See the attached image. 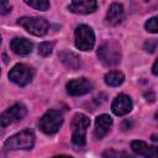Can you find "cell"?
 I'll use <instances>...</instances> for the list:
<instances>
[{
  "label": "cell",
  "instance_id": "10",
  "mask_svg": "<svg viewBox=\"0 0 158 158\" xmlns=\"http://www.w3.org/2000/svg\"><path fill=\"white\" fill-rule=\"evenodd\" d=\"M132 106L133 104H132L131 98L128 95L120 94L114 99L111 104V110L116 116H125L132 110Z\"/></svg>",
  "mask_w": 158,
  "mask_h": 158
},
{
  "label": "cell",
  "instance_id": "2",
  "mask_svg": "<svg viewBox=\"0 0 158 158\" xmlns=\"http://www.w3.org/2000/svg\"><path fill=\"white\" fill-rule=\"evenodd\" d=\"M90 125V118L84 114H75L72 120V142L75 146H84L86 138V128Z\"/></svg>",
  "mask_w": 158,
  "mask_h": 158
},
{
  "label": "cell",
  "instance_id": "19",
  "mask_svg": "<svg viewBox=\"0 0 158 158\" xmlns=\"http://www.w3.org/2000/svg\"><path fill=\"white\" fill-rule=\"evenodd\" d=\"M52 49H53V43L52 42H42L40 46H38V53L42 56V57H47L52 53Z\"/></svg>",
  "mask_w": 158,
  "mask_h": 158
},
{
  "label": "cell",
  "instance_id": "12",
  "mask_svg": "<svg viewBox=\"0 0 158 158\" xmlns=\"http://www.w3.org/2000/svg\"><path fill=\"white\" fill-rule=\"evenodd\" d=\"M131 148L135 153H137L138 156H143L144 158H158V152H157V147L154 146H149L148 143L136 139L131 142Z\"/></svg>",
  "mask_w": 158,
  "mask_h": 158
},
{
  "label": "cell",
  "instance_id": "11",
  "mask_svg": "<svg viewBox=\"0 0 158 158\" xmlns=\"http://www.w3.org/2000/svg\"><path fill=\"white\" fill-rule=\"evenodd\" d=\"M96 7H98V4L94 0H75L68 5L69 11L74 14H80V15L91 14L96 10Z\"/></svg>",
  "mask_w": 158,
  "mask_h": 158
},
{
  "label": "cell",
  "instance_id": "21",
  "mask_svg": "<svg viewBox=\"0 0 158 158\" xmlns=\"http://www.w3.org/2000/svg\"><path fill=\"white\" fill-rule=\"evenodd\" d=\"M143 48H144L146 52L153 53L156 51V48H157V40H148V41H146Z\"/></svg>",
  "mask_w": 158,
  "mask_h": 158
},
{
  "label": "cell",
  "instance_id": "26",
  "mask_svg": "<svg viewBox=\"0 0 158 158\" xmlns=\"http://www.w3.org/2000/svg\"><path fill=\"white\" fill-rule=\"evenodd\" d=\"M53 158H73V157H70V156H64V154H60V156H56V157H53Z\"/></svg>",
  "mask_w": 158,
  "mask_h": 158
},
{
  "label": "cell",
  "instance_id": "27",
  "mask_svg": "<svg viewBox=\"0 0 158 158\" xmlns=\"http://www.w3.org/2000/svg\"><path fill=\"white\" fill-rule=\"evenodd\" d=\"M122 158H133V157H131L128 154H122Z\"/></svg>",
  "mask_w": 158,
  "mask_h": 158
},
{
  "label": "cell",
  "instance_id": "6",
  "mask_svg": "<svg viewBox=\"0 0 158 158\" xmlns=\"http://www.w3.org/2000/svg\"><path fill=\"white\" fill-rule=\"evenodd\" d=\"M35 72L33 69L23 63H19L12 67V69L9 72V78L12 83H15L19 86H26L30 84L33 79Z\"/></svg>",
  "mask_w": 158,
  "mask_h": 158
},
{
  "label": "cell",
  "instance_id": "17",
  "mask_svg": "<svg viewBox=\"0 0 158 158\" xmlns=\"http://www.w3.org/2000/svg\"><path fill=\"white\" fill-rule=\"evenodd\" d=\"M104 80H105L106 85H109V86H118L123 83L125 75H123V73H121L118 70H112V72H109L105 74Z\"/></svg>",
  "mask_w": 158,
  "mask_h": 158
},
{
  "label": "cell",
  "instance_id": "13",
  "mask_svg": "<svg viewBox=\"0 0 158 158\" xmlns=\"http://www.w3.org/2000/svg\"><path fill=\"white\" fill-rule=\"evenodd\" d=\"M111 126H112V118L109 115H106V114L99 115L95 120V130H94L95 138L101 139L104 136H106V133L110 131Z\"/></svg>",
  "mask_w": 158,
  "mask_h": 158
},
{
  "label": "cell",
  "instance_id": "14",
  "mask_svg": "<svg viewBox=\"0 0 158 158\" xmlns=\"http://www.w3.org/2000/svg\"><path fill=\"white\" fill-rule=\"evenodd\" d=\"M32 42H30L28 40L23 38V37H15L11 40L10 42V48L12 49L14 53L19 54V56H27L32 52Z\"/></svg>",
  "mask_w": 158,
  "mask_h": 158
},
{
  "label": "cell",
  "instance_id": "25",
  "mask_svg": "<svg viewBox=\"0 0 158 158\" xmlns=\"http://www.w3.org/2000/svg\"><path fill=\"white\" fill-rule=\"evenodd\" d=\"M157 63H158V62L156 60V62L153 63V67H152V72H153L154 75H157Z\"/></svg>",
  "mask_w": 158,
  "mask_h": 158
},
{
  "label": "cell",
  "instance_id": "4",
  "mask_svg": "<svg viewBox=\"0 0 158 158\" xmlns=\"http://www.w3.org/2000/svg\"><path fill=\"white\" fill-rule=\"evenodd\" d=\"M17 23L23 27L27 32L35 36H43L47 33L49 28V23L43 17H33V16H23L17 20Z\"/></svg>",
  "mask_w": 158,
  "mask_h": 158
},
{
  "label": "cell",
  "instance_id": "16",
  "mask_svg": "<svg viewBox=\"0 0 158 158\" xmlns=\"http://www.w3.org/2000/svg\"><path fill=\"white\" fill-rule=\"evenodd\" d=\"M58 57L60 59V62L70 68V69H78L80 67V58L78 54H75L74 52H70V51H62L58 53Z\"/></svg>",
  "mask_w": 158,
  "mask_h": 158
},
{
  "label": "cell",
  "instance_id": "24",
  "mask_svg": "<svg viewBox=\"0 0 158 158\" xmlns=\"http://www.w3.org/2000/svg\"><path fill=\"white\" fill-rule=\"evenodd\" d=\"M144 98H146V100H147V101L153 102V101H154V99H156V95H154V93L149 91V93H146V94H144Z\"/></svg>",
  "mask_w": 158,
  "mask_h": 158
},
{
  "label": "cell",
  "instance_id": "18",
  "mask_svg": "<svg viewBox=\"0 0 158 158\" xmlns=\"http://www.w3.org/2000/svg\"><path fill=\"white\" fill-rule=\"evenodd\" d=\"M26 4L31 7H33L36 10H41V11H46L49 7V2L46 0H30V1H26Z\"/></svg>",
  "mask_w": 158,
  "mask_h": 158
},
{
  "label": "cell",
  "instance_id": "15",
  "mask_svg": "<svg viewBox=\"0 0 158 158\" xmlns=\"http://www.w3.org/2000/svg\"><path fill=\"white\" fill-rule=\"evenodd\" d=\"M123 16H125V14H123L122 5L114 2V4H111V6L109 7V10L106 12V23H109L111 26H116L123 20Z\"/></svg>",
  "mask_w": 158,
  "mask_h": 158
},
{
  "label": "cell",
  "instance_id": "8",
  "mask_svg": "<svg viewBox=\"0 0 158 158\" xmlns=\"http://www.w3.org/2000/svg\"><path fill=\"white\" fill-rule=\"evenodd\" d=\"M26 112H27V109L22 104L12 105L11 107H9L6 111H4L0 115V126L1 127H6V126H9L12 122L23 118Z\"/></svg>",
  "mask_w": 158,
  "mask_h": 158
},
{
  "label": "cell",
  "instance_id": "1",
  "mask_svg": "<svg viewBox=\"0 0 158 158\" xmlns=\"http://www.w3.org/2000/svg\"><path fill=\"white\" fill-rule=\"evenodd\" d=\"M98 58L106 67H112L118 64L121 62L120 44L114 40L102 42L98 49Z\"/></svg>",
  "mask_w": 158,
  "mask_h": 158
},
{
  "label": "cell",
  "instance_id": "23",
  "mask_svg": "<svg viewBox=\"0 0 158 158\" xmlns=\"http://www.w3.org/2000/svg\"><path fill=\"white\" fill-rule=\"evenodd\" d=\"M120 153H117L114 149H107L102 153V158H120Z\"/></svg>",
  "mask_w": 158,
  "mask_h": 158
},
{
  "label": "cell",
  "instance_id": "3",
  "mask_svg": "<svg viewBox=\"0 0 158 158\" xmlns=\"http://www.w3.org/2000/svg\"><path fill=\"white\" fill-rule=\"evenodd\" d=\"M35 144V135L30 130L21 131L10 138H7L4 143L6 149H31Z\"/></svg>",
  "mask_w": 158,
  "mask_h": 158
},
{
  "label": "cell",
  "instance_id": "9",
  "mask_svg": "<svg viewBox=\"0 0 158 158\" xmlns=\"http://www.w3.org/2000/svg\"><path fill=\"white\" fill-rule=\"evenodd\" d=\"M93 89V83L86 78H77L67 84V93L72 96H80L90 93Z\"/></svg>",
  "mask_w": 158,
  "mask_h": 158
},
{
  "label": "cell",
  "instance_id": "28",
  "mask_svg": "<svg viewBox=\"0 0 158 158\" xmlns=\"http://www.w3.org/2000/svg\"><path fill=\"white\" fill-rule=\"evenodd\" d=\"M0 43H1V36H0Z\"/></svg>",
  "mask_w": 158,
  "mask_h": 158
},
{
  "label": "cell",
  "instance_id": "20",
  "mask_svg": "<svg viewBox=\"0 0 158 158\" xmlns=\"http://www.w3.org/2000/svg\"><path fill=\"white\" fill-rule=\"evenodd\" d=\"M144 27H146V30H147L148 32H151V33H157V32H158V30H157V17H156V16L151 17V19L146 22Z\"/></svg>",
  "mask_w": 158,
  "mask_h": 158
},
{
  "label": "cell",
  "instance_id": "22",
  "mask_svg": "<svg viewBox=\"0 0 158 158\" xmlns=\"http://www.w3.org/2000/svg\"><path fill=\"white\" fill-rule=\"evenodd\" d=\"M12 6L9 1L6 0H0V15H6L11 11Z\"/></svg>",
  "mask_w": 158,
  "mask_h": 158
},
{
  "label": "cell",
  "instance_id": "7",
  "mask_svg": "<svg viewBox=\"0 0 158 158\" xmlns=\"http://www.w3.org/2000/svg\"><path fill=\"white\" fill-rule=\"evenodd\" d=\"M75 46L80 51H90L95 44V35L88 25H79L75 28Z\"/></svg>",
  "mask_w": 158,
  "mask_h": 158
},
{
  "label": "cell",
  "instance_id": "5",
  "mask_svg": "<svg viewBox=\"0 0 158 158\" xmlns=\"http://www.w3.org/2000/svg\"><path fill=\"white\" fill-rule=\"evenodd\" d=\"M62 123H63L62 114L57 110H49L40 118L38 126L41 131L44 132L46 135H54L56 132H58Z\"/></svg>",
  "mask_w": 158,
  "mask_h": 158
}]
</instances>
